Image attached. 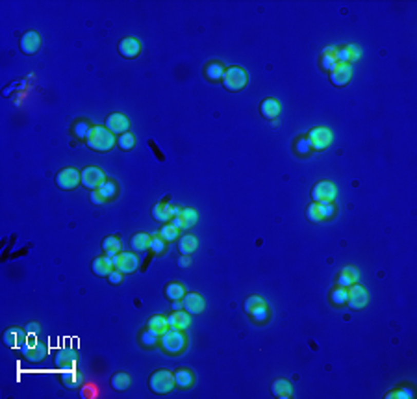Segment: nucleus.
<instances>
[{
  "instance_id": "19",
  "label": "nucleus",
  "mask_w": 417,
  "mask_h": 399,
  "mask_svg": "<svg viewBox=\"0 0 417 399\" xmlns=\"http://www.w3.org/2000/svg\"><path fill=\"white\" fill-rule=\"evenodd\" d=\"M167 321H169V327L171 329H180V331H185V329L191 325V314L185 312V310H176L171 316H167Z\"/></svg>"
},
{
  "instance_id": "17",
  "label": "nucleus",
  "mask_w": 417,
  "mask_h": 399,
  "mask_svg": "<svg viewBox=\"0 0 417 399\" xmlns=\"http://www.w3.org/2000/svg\"><path fill=\"white\" fill-rule=\"evenodd\" d=\"M358 279H360V273H358V269L352 266H345L339 273H337V281H336V286H343V288H349V286L356 284L358 282Z\"/></svg>"
},
{
  "instance_id": "48",
  "label": "nucleus",
  "mask_w": 417,
  "mask_h": 399,
  "mask_svg": "<svg viewBox=\"0 0 417 399\" xmlns=\"http://www.w3.org/2000/svg\"><path fill=\"white\" fill-rule=\"evenodd\" d=\"M123 275L124 273H121L119 269H113L108 275V281L111 282V284H121V282H123Z\"/></svg>"
},
{
  "instance_id": "10",
  "label": "nucleus",
  "mask_w": 417,
  "mask_h": 399,
  "mask_svg": "<svg viewBox=\"0 0 417 399\" xmlns=\"http://www.w3.org/2000/svg\"><path fill=\"white\" fill-rule=\"evenodd\" d=\"M349 290V297H347V304L351 306L352 310H362L365 309V304L369 301V295H367V290H365L362 284H352L347 288Z\"/></svg>"
},
{
  "instance_id": "2",
  "label": "nucleus",
  "mask_w": 417,
  "mask_h": 399,
  "mask_svg": "<svg viewBox=\"0 0 417 399\" xmlns=\"http://www.w3.org/2000/svg\"><path fill=\"white\" fill-rule=\"evenodd\" d=\"M160 346L163 347V351L169 353V355H178V353H182L185 349V346H187L184 331L169 327L165 333L160 336Z\"/></svg>"
},
{
  "instance_id": "52",
  "label": "nucleus",
  "mask_w": 417,
  "mask_h": 399,
  "mask_svg": "<svg viewBox=\"0 0 417 399\" xmlns=\"http://www.w3.org/2000/svg\"><path fill=\"white\" fill-rule=\"evenodd\" d=\"M189 264H191V258L187 257V255H184V257L180 258V262H178V266H182V267L189 266Z\"/></svg>"
},
{
  "instance_id": "20",
  "label": "nucleus",
  "mask_w": 417,
  "mask_h": 399,
  "mask_svg": "<svg viewBox=\"0 0 417 399\" xmlns=\"http://www.w3.org/2000/svg\"><path fill=\"white\" fill-rule=\"evenodd\" d=\"M195 383H197V377H195L193 371L187 370V368H180V370L175 371V386H178V388L187 390L191 388Z\"/></svg>"
},
{
  "instance_id": "28",
  "label": "nucleus",
  "mask_w": 417,
  "mask_h": 399,
  "mask_svg": "<svg viewBox=\"0 0 417 399\" xmlns=\"http://www.w3.org/2000/svg\"><path fill=\"white\" fill-rule=\"evenodd\" d=\"M130 375L128 373H124V371H117V373H113V377L109 379V385H111V388L115 390V392H123V390H126L130 386Z\"/></svg>"
},
{
  "instance_id": "14",
  "label": "nucleus",
  "mask_w": 417,
  "mask_h": 399,
  "mask_svg": "<svg viewBox=\"0 0 417 399\" xmlns=\"http://www.w3.org/2000/svg\"><path fill=\"white\" fill-rule=\"evenodd\" d=\"M106 129L111 134H115V136H121V134L128 132L130 121L124 114H111L106 119Z\"/></svg>"
},
{
  "instance_id": "18",
  "label": "nucleus",
  "mask_w": 417,
  "mask_h": 399,
  "mask_svg": "<svg viewBox=\"0 0 417 399\" xmlns=\"http://www.w3.org/2000/svg\"><path fill=\"white\" fill-rule=\"evenodd\" d=\"M91 269L95 271V275H99V277H108L109 273L115 269L113 258L108 257V255L95 258V260H93V264H91Z\"/></svg>"
},
{
  "instance_id": "29",
  "label": "nucleus",
  "mask_w": 417,
  "mask_h": 399,
  "mask_svg": "<svg viewBox=\"0 0 417 399\" xmlns=\"http://www.w3.org/2000/svg\"><path fill=\"white\" fill-rule=\"evenodd\" d=\"M100 193V197L104 201H111L117 197V182L115 180H109V178H106L102 184L99 186V190H97Z\"/></svg>"
},
{
  "instance_id": "16",
  "label": "nucleus",
  "mask_w": 417,
  "mask_h": 399,
  "mask_svg": "<svg viewBox=\"0 0 417 399\" xmlns=\"http://www.w3.org/2000/svg\"><path fill=\"white\" fill-rule=\"evenodd\" d=\"M182 304H184L185 312H189L191 316H193V314H200V312H202L204 306H206V301H204V297L200 294H197V292H191V294H185L184 295Z\"/></svg>"
},
{
  "instance_id": "47",
  "label": "nucleus",
  "mask_w": 417,
  "mask_h": 399,
  "mask_svg": "<svg viewBox=\"0 0 417 399\" xmlns=\"http://www.w3.org/2000/svg\"><path fill=\"white\" fill-rule=\"evenodd\" d=\"M306 217H308V221H312V223H319V221H321L319 212H317V203H310L308 208H306Z\"/></svg>"
},
{
  "instance_id": "50",
  "label": "nucleus",
  "mask_w": 417,
  "mask_h": 399,
  "mask_svg": "<svg viewBox=\"0 0 417 399\" xmlns=\"http://www.w3.org/2000/svg\"><path fill=\"white\" fill-rule=\"evenodd\" d=\"M169 223H171L175 228H178V230H184V228H185L184 227V219H182V214L180 215H175V217H173Z\"/></svg>"
},
{
  "instance_id": "22",
  "label": "nucleus",
  "mask_w": 417,
  "mask_h": 399,
  "mask_svg": "<svg viewBox=\"0 0 417 399\" xmlns=\"http://www.w3.org/2000/svg\"><path fill=\"white\" fill-rule=\"evenodd\" d=\"M76 360H78V353L72 351V349H67V347L60 349V351L56 353V356H54V364H56V366H62V368L72 366Z\"/></svg>"
},
{
  "instance_id": "4",
  "label": "nucleus",
  "mask_w": 417,
  "mask_h": 399,
  "mask_svg": "<svg viewBox=\"0 0 417 399\" xmlns=\"http://www.w3.org/2000/svg\"><path fill=\"white\" fill-rule=\"evenodd\" d=\"M247 82H249V76H247V71L243 67L232 65L224 69L223 84L228 91H241L247 86Z\"/></svg>"
},
{
  "instance_id": "31",
  "label": "nucleus",
  "mask_w": 417,
  "mask_h": 399,
  "mask_svg": "<svg viewBox=\"0 0 417 399\" xmlns=\"http://www.w3.org/2000/svg\"><path fill=\"white\" fill-rule=\"evenodd\" d=\"M139 343H141V347H145V349H150V347H154L156 343H160V336L147 327L139 334Z\"/></svg>"
},
{
  "instance_id": "46",
  "label": "nucleus",
  "mask_w": 417,
  "mask_h": 399,
  "mask_svg": "<svg viewBox=\"0 0 417 399\" xmlns=\"http://www.w3.org/2000/svg\"><path fill=\"white\" fill-rule=\"evenodd\" d=\"M319 65H321V69L325 72H328L330 75L334 69H336L337 62L334 60V56H321V60H319Z\"/></svg>"
},
{
  "instance_id": "15",
  "label": "nucleus",
  "mask_w": 417,
  "mask_h": 399,
  "mask_svg": "<svg viewBox=\"0 0 417 399\" xmlns=\"http://www.w3.org/2000/svg\"><path fill=\"white\" fill-rule=\"evenodd\" d=\"M119 52H121V56L123 58H128V60L138 58L139 54H141V43H139V39L132 38V35L121 39V43H119Z\"/></svg>"
},
{
  "instance_id": "36",
  "label": "nucleus",
  "mask_w": 417,
  "mask_h": 399,
  "mask_svg": "<svg viewBox=\"0 0 417 399\" xmlns=\"http://www.w3.org/2000/svg\"><path fill=\"white\" fill-rule=\"evenodd\" d=\"M117 145L121 151H130V149L136 147V136L130 132L121 134V136H117Z\"/></svg>"
},
{
  "instance_id": "32",
  "label": "nucleus",
  "mask_w": 417,
  "mask_h": 399,
  "mask_svg": "<svg viewBox=\"0 0 417 399\" xmlns=\"http://www.w3.org/2000/svg\"><path fill=\"white\" fill-rule=\"evenodd\" d=\"M165 295L171 301H182L185 295V288L180 282H169V284L165 286Z\"/></svg>"
},
{
  "instance_id": "38",
  "label": "nucleus",
  "mask_w": 417,
  "mask_h": 399,
  "mask_svg": "<svg viewBox=\"0 0 417 399\" xmlns=\"http://www.w3.org/2000/svg\"><path fill=\"white\" fill-rule=\"evenodd\" d=\"M317 212H319L321 221L332 219L336 215V205H334V203H321V205H317Z\"/></svg>"
},
{
  "instance_id": "53",
  "label": "nucleus",
  "mask_w": 417,
  "mask_h": 399,
  "mask_svg": "<svg viewBox=\"0 0 417 399\" xmlns=\"http://www.w3.org/2000/svg\"><path fill=\"white\" fill-rule=\"evenodd\" d=\"M337 47H327L325 50H323V56H334V52H336Z\"/></svg>"
},
{
  "instance_id": "6",
  "label": "nucleus",
  "mask_w": 417,
  "mask_h": 399,
  "mask_svg": "<svg viewBox=\"0 0 417 399\" xmlns=\"http://www.w3.org/2000/svg\"><path fill=\"white\" fill-rule=\"evenodd\" d=\"M336 195H337L336 186L332 184V182H328V180H321V182H317V184L313 186L312 201H313V203H317V205H321V203H334Z\"/></svg>"
},
{
  "instance_id": "1",
  "label": "nucleus",
  "mask_w": 417,
  "mask_h": 399,
  "mask_svg": "<svg viewBox=\"0 0 417 399\" xmlns=\"http://www.w3.org/2000/svg\"><path fill=\"white\" fill-rule=\"evenodd\" d=\"M86 145L89 149H93V151L106 152L113 145H117V138L106 126H91L89 134H87L86 138Z\"/></svg>"
},
{
  "instance_id": "12",
  "label": "nucleus",
  "mask_w": 417,
  "mask_h": 399,
  "mask_svg": "<svg viewBox=\"0 0 417 399\" xmlns=\"http://www.w3.org/2000/svg\"><path fill=\"white\" fill-rule=\"evenodd\" d=\"M352 78V65L351 63H337L336 69L330 72V82L334 86L343 87L347 86Z\"/></svg>"
},
{
  "instance_id": "43",
  "label": "nucleus",
  "mask_w": 417,
  "mask_h": 399,
  "mask_svg": "<svg viewBox=\"0 0 417 399\" xmlns=\"http://www.w3.org/2000/svg\"><path fill=\"white\" fill-rule=\"evenodd\" d=\"M165 243L167 242L160 236V234H158V236H150V243H148V249H150L154 255H161V252L165 251V247H167Z\"/></svg>"
},
{
  "instance_id": "27",
  "label": "nucleus",
  "mask_w": 417,
  "mask_h": 399,
  "mask_svg": "<svg viewBox=\"0 0 417 399\" xmlns=\"http://www.w3.org/2000/svg\"><path fill=\"white\" fill-rule=\"evenodd\" d=\"M102 249H104V252L108 257L113 258L115 255H119L121 249H123V242H121L117 236H106L104 240H102Z\"/></svg>"
},
{
  "instance_id": "9",
  "label": "nucleus",
  "mask_w": 417,
  "mask_h": 399,
  "mask_svg": "<svg viewBox=\"0 0 417 399\" xmlns=\"http://www.w3.org/2000/svg\"><path fill=\"white\" fill-rule=\"evenodd\" d=\"M182 214V208L180 206H173L169 205L167 199H161L154 208H152V215L156 221H161V223H169L175 215H180Z\"/></svg>"
},
{
  "instance_id": "13",
  "label": "nucleus",
  "mask_w": 417,
  "mask_h": 399,
  "mask_svg": "<svg viewBox=\"0 0 417 399\" xmlns=\"http://www.w3.org/2000/svg\"><path fill=\"white\" fill-rule=\"evenodd\" d=\"M19 45H21V50H23L26 56H33V54L39 50V47H41V35H39L37 32H33V30H28V32L23 33Z\"/></svg>"
},
{
  "instance_id": "23",
  "label": "nucleus",
  "mask_w": 417,
  "mask_h": 399,
  "mask_svg": "<svg viewBox=\"0 0 417 399\" xmlns=\"http://www.w3.org/2000/svg\"><path fill=\"white\" fill-rule=\"evenodd\" d=\"M271 390H273V395L278 399H289L291 395H293L291 383L286 379H276L275 383H273V386H271Z\"/></svg>"
},
{
  "instance_id": "5",
  "label": "nucleus",
  "mask_w": 417,
  "mask_h": 399,
  "mask_svg": "<svg viewBox=\"0 0 417 399\" xmlns=\"http://www.w3.org/2000/svg\"><path fill=\"white\" fill-rule=\"evenodd\" d=\"M306 138L312 145V151H325L327 147H330L334 136L327 126H315V129L310 130Z\"/></svg>"
},
{
  "instance_id": "45",
  "label": "nucleus",
  "mask_w": 417,
  "mask_h": 399,
  "mask_svg": "<svg viewBox=\"0 0 417 399\" xmlns=\"http://www.w3.org/2000/svg\"><path fill=\"white\" fill-rule=\"evenodd\" d=\"M334 60H336L337 63H352L351 52H349V48H347V47L336 48V52H334Z\"/></svg>"
},
{
  "instance_id": "41",
  "label": "nucleus",
  "mask_w": 417,
  "mask_h": 399,
  "mask_svg": "<svg viewBox=\"0 0 417 399\" xmlns=\"http://www.w3.org/2000/svg\"><path fill=\"white\" fill-rule=\"evenodd\" d=\"M295 152L299 154V156H308L310 152H312V145H310L308 138L306 136H302V138L295 139Z\"/></svg>"
},
{
  "instance_id": "26",
  "label": "nucleus",
  "mask_w": 417,
  "mask_h": 399,
  "mask_svg": "<svg viewBox=\"0 0 417 399\" xmlns=\"http://www.w3.org/2000/svg\"><path fill=\"white\" fill-rule=\"evenodd\" d=\"M197 247H199V240H197L195 236H191V234L182 236L180 242H178V251H180V255H187V257H191V255L197 251Z\"/></svg>"
},
{
  "instance_id": "33",
  "label": "nucleus",
  "mask_w": 417,
  "mask_h": 399,
  "mask_svg": "<svg viewBox=\"0 0 417 399\" xmlns=\"http://www.w3.org/2000/svg\"><path fill=\"white\" fill-rule=\"evenodd\" d=\"M91 126L93 124L89 123V121H86V119H78V121H74V124H72V134H74L76 138L80 139H86L87 134H89Z\"/></svg>"
},
{
  "instance_id": "21",
  "label": "nucleus",
  "mask_w": 417,
  "mask_h": 399,
  "mask_svg": "<svg viewBox=\"0 0 417 399\" xmlns=\"http://www.w3.org/2000/svg\"><path fill=\"white\" fill-rule=\"evenodd\" d=\"M260 112H261V117L263 119H269V121H273V119H276L280 115V112H282V108H280V102L276 99H263L260 104Z\"/></svg>"
},
{
  "instance_id": "8",
  "label": "nucleus",
  "mask_w": 417,
  "mask_h": 399,
  "mask_svg": "<svg viewBox=\"0 0 417 399\" xmlns=\"http://www.w3.org/2000/svg\"><path fill=\"white\" fill-rule=\"evenodd\" d=\"M78 184H82L80 171L74 169V167H65V169H62V171L56 175V186L60 190H65V191L74 190Z\"/></svg>"
},
{
  "instance_id": "49",
  "label": "nucleus",
  "mask_w": 417,
  "mask_h": 399,
  "mask_svg": "<svg viewBox=\"0 0 417 399\" xmlns=\"http://www.w3.org/2000/svg\"><path fill=\"white\" fill-rule=\"evenodd\" d=\"M89 201H91V203H93V205H97V206H99V205H104V203H106V201L102 199V197H100V193H99V191H97V190L91 191Z\"/></svg>"
},
{
  "instance_id": "42",
  "label": "nucleus",
  "mask_w": 417,
  "mask_h": 399,
  "mask_svg": "<svg viewBox=\"0 0 417 399\" xmlns=\"http://www.w3.org/2000/svg\"><path fill=\"white\" fill-rule=\"evenodd\" d=\"M182 219H184V227L191 228L199 221V214H197L193 208H182Z\"/></svg>"
},
{
  "instance_id": "11",
  "label": "nucleus",
  "mask_w": 417,
  "mask_h": 399,
  "mask_svg": "<svg viewBox=\"0 0 417 399\" xmlns=\"http://www.w3.org/2000/svg\"><path fill=\"white\" fill-rule=\"evenodd\" d=\"M113 266L121 273H132L139 267V258L136 257V252H119L113 257Z\"/></svg>"
},
{
  "instance_id": "39",
  "label": "nucleus",
  "mask_w": 417,
  "mask_h": 399,
  "mask_svg": "<svg viewBox=\"0 0 417 399\" xmlns=\"http://www.w3.org/2000/svg\"><path fill=\"white\" fill-rule=\"evenodd\" d=\"M178 234H180V230L173 227L171 223H163V227L160 228V236L163 238L165 242H175L176 238H178Z\"/></svg>"
},
{
  "instance_id": "40",
  "label": "nucleus",
  "mask_w": 417,
  "mask_h": 399,
  "mask_svg": "<svg viewBox=\"0 0 417 399\" xmlns=\"http://www.w3.org/2000/svg\"><path fill=\"white\" fill-rule=\"evenodd\" d=\"M413 397V390L408 388V386H403V388L391 390L386 394V399H412Z\"/></svg>"
},
{
  "instance_id": "54",
  "label": "nucleus",
  "mask_w": 417,
  "mask_h": 399,
  "mask_svg": "<svg viewBox=\"0 0 417 399\" xmlns=\"http://www.w3.org/2000/svg\"><path fill=\"white\" fill-rule=\"evenodd\" d=\"M173 310H184V304H182V301H173Z\"/></svg>"
},
{
  "instance_id": "34",
  "label": "nucleus",
  "mask_w": 417,
  "mask_h": 399,
  "mask_svg": "<svg viewBox=\"0 0 417 399\" xmlns=\"http://www.w3.org/2000/svg\"><path fill=\"white\" fill-rule=\"evenodd\" d=\"M249 316L252 318V321H254V323H266L267 319H269V316H271L269 306H267V303L260 304V306H256V309L252 310Z\"/></svg>"
},
{
  "instance_id": "30",
  "label": "nucleus",
  "mask_w": 417,
  "mask_h": 399,
  "mask_svg": "<svg viewBox=\"0 0 417 399\" xmlns=\"http://www.w3.org/2000/svg\"><path fill=\"white\" fill-rule=\"evenodd\" d=\"M148 243H150V236L145 232H139V234H136V236H132V240H130V247H132L136 252H145L148 249Z\"/></svg>"
},
{
  "instance_id": "35",
  "label": "nucleus",
  "mask_w": 417,
  "mask_h": 399,
  "mask_svg": "<svg viewBox=\"0 0 417 399\" xmlns=\"http://www.w3.org/2000/svg\"><path fill=\"white\" fill-rule=\"evenodd\" d=\"M347 297H349V290L343 288V286H336V288L330 292V301L336 304V306L347 304Z\"/></svg>"
},
{
  "instance_id": "37",
  "label": "nucleus",
  "mask_w": 417,
  "mask_h": 399,
  "mask_svg": "<svg viewBox=\"0 0 417 399\" xmlns=\"http://www.w3.org/2000/svg\"><path fill=\"white\" fill-rule=\"evenodd\" d=\"M47 355V346H35L30 351H26V360L28 362H41Z\"/></svg>"
},
{
  "instance_id": "3",
  "label": "nucleus",
  "mask_w": 417,
  "mask_h": 399,
  "mask_svg": "<svg viewBox=\"0 0 417 399\" xmlns=\"http://www.w3.org/2000/svg\"><path fill=\"white\" fill-rule=\"evenodd\" d=\"M148 388L154 394H169L175 388V373H171L169 370H158L148 377Z\"/></svg>"
},
{
  "instance_id": "7",
  "label": "nucleus",
  "mask_w": 417,
  "mask_h": 399,
  "mask_svg": "<svg viewBox=\"0 0 417 399\" xmlns=\"http://www.w3.org/2000/svg\"><path fill=\"white\" fill-rule=\"evenodd\" d=\"M80 180H82V186H84V188L93 191V190H99V186L106 180V175L100 167L89 166V167H86V169H82Z\"/></svg>"
},
{
  "instance_id": "51",
  "label": "nucleus",
  "mask_w": 417,
  "mask_h": 399,
  "mask_svg": "<svg viewBox=\"0 0 417 399\" xmlns=\"http://www.w3.org/2000/svg\"><path fill=\"white\" fill-rule=\"evenodd\" d=\"M347 48H349V52H351L352 62H356V60H358V58L362 56L360 48H358V47H354V45H347Z\"/></svg>"
},
{
  "instance_id": "44",
  "label": "nucleus",
  "mask_w": 417,
  "mask_h": 399,
  "mask_svg": "<svg viewBox=\"0 0 417 399\" xmlns=\"http://www.w3.org/2000/svg\"><path fill=\"white\" fill-rule=\"evenodd\" d=\"M266 301L261 299L260 295H251V297H247L245 303H243V309H245L247 314H251L252 310L256 309V306H260V304H263Z\"/></svg>"
},
{
  "instance_id": "25",
  "label": "nucleus",
  "mask_w": 417,
  "mask_h": 399,
  "mask_svg": "<svg viewBox=\"0 0 417 399\" xmlns=\"http://www.w3.org/2000/svg\"><path fill=\"white\" fill-rule=\"evenodd\" d=\"M147 327L150 329V331H154L158 336H161V334H163L167 329H169V321H167V316H161V314L150 316V318H148V321H147Z\"/></svg>"
},
{
  "instance_id": "24",
  "label": "nucleus",
  "mask_w": 417,
  "mask_h": 399,
  "mask_svg": "<svg viewBox=\"0 0 417 399\" xmlns=\"http://www.w3.org/2000/svg\"><path fill=\"white\" fill-rule=\"evenodd\" d=\"M224 75V65L221 62H208L204 65V76L212 82H219L223 80Z\"/></svg>"
}]
</instances>
